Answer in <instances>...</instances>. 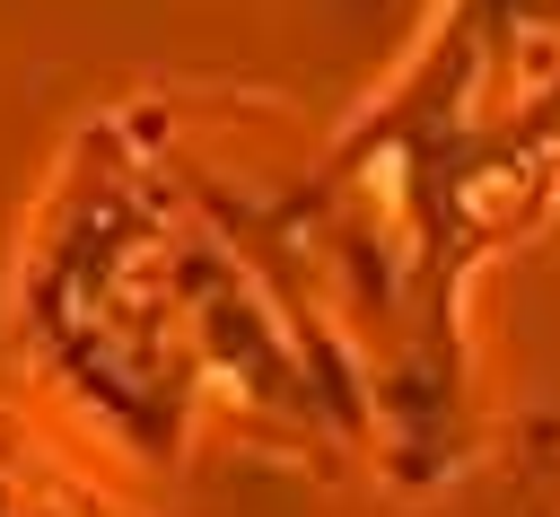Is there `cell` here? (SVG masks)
<instances>
[{
	"instance_id": "cell-1",
	"label": "cell",
	"mask_w": 560,
	"mask_h": 517,
	"mask_svg": "<svg viewBox=\"0 0 560 517\" xmlns=\"http://www.w3.org/2000/svg\"><path fill=\"white\" fill-rule=\"evenodd\" d=\"M0 517H114V508L79 482V464L52 447L44 421L0 403Z\"/></svg>"
}]
</instances>
